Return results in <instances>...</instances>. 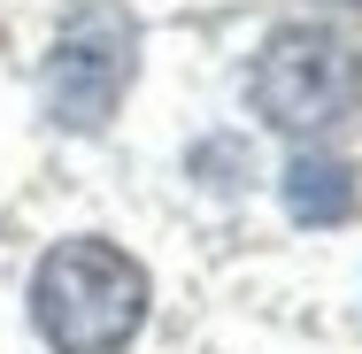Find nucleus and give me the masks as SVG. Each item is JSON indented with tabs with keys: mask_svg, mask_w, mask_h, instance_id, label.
Wrapping results in <instances>:
<instances>
[{
	"mask_svg": "<svg viewBox=\"0 0 362 354\" xmlns=\"http://www.w3.org/2000/svg\"><path fill=\"white\" fill-rule=\"evenodd\" d=\"M31 324L62 354H116L146 324V270L108 239H62L31 270Z\"/></svg>",
	"mask_w": 362,
	"mask_h": 354,
	"instance_id": "nucleus-1",
	"label": "nucleus"
},
{
	"mask_svg": "<svg viewBox=\"0 0 362 354\" xmlns=\"http://www.w3.org/2000/svg\"><path fill=\"white\" fill-rule=\"evenodd\" d=\"M255 108L278 131H339L362 108V54L332 23H278L255 54Z\"/></svg>",
	"mask_w": 362,
	"mask_h": 354,
	"instance_id": "nucleus-2",
	"label": "nucleus"
},
{
	"mask_svg": "<svg viewBox=\"0 0 362 354\" xmlns=\"http://www.w3.org/2000/svg\"><path fill=\"white\" fill-rule=\"evenodd\" d=\"M139 70V23L116 0H77L47 54V116L70 131H100Z\"/></svg>",
	"mask_w": 362,
	"mask_h": 354,
	"instance_id": "nucleus-3",
	"label": "nucleus"
},
{
	"mask_svg": "<svg viewBox=\"0 0 362 354\" xmlns=\"http://www.w3.org/2000/svg\"><path fill=\"white\" fill-rule=\"evenodd\" d=\"M286 208L300 216V223H339V216H355V170L332 162V154H300L286 170Z\"/></svg>",
	"mask_w": 362,
	"mask_h": 354,
	"instance_id": "nucleus-4",
	"label": "nucleus"
},
{
	"mask_svg": "<svg viewBox=\"0 0 362 354\" xmlns=\"http://www.w3.org/2000/svg\"><path fill=\"white\" fill-rule=\"evenodd\" d=\"M347 8H362V0H347Z\"/></svg>",
	"mask_w": 362,
	"mask_h": 354,
	"instance_id": "nucleus-5",
	"label": "nucleus"
}]
</instances>
